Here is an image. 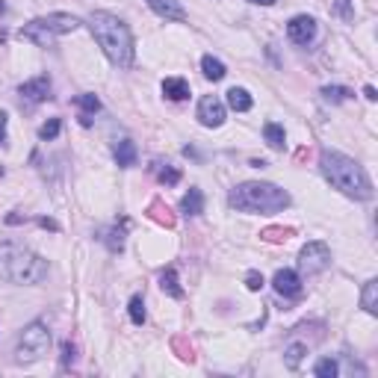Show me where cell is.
Returning <instances> with one entry per match:
<instances>
[{"label":"cell","mask_w":378,"mask_h":378,"mask_svg":"<svg viewBox=\"0 0 378 378\" xmlns=\"http://www.w3.org/2000/svg\"><path fill=\"white\" fill-rule=\"evenodd\" d=\"M71 361H74V346H71V343H65V346H62V363L69 366Z\"/></svg>","instance_id":"obj_33"},{"label":"cell","mask_w":378,"mask_h":378,"mask_svg":"<svg viewBox=\"0 0 378 378\" xmlns=\"http://www.w3.org/2000/svg\"><path fill=\"white\" fill-rule=\"evenodd\" d=\"M6 121H9V116H6V113H0V142L6 139Z\"/></svg>","instance_id":"obj_34"},{"label":"cell","mask_w":378,"mask_h":378,"mask_svg":"<svg viewBox=\"0 0 378 378\" xmlns=\"http://www.w3.org/2000/svg\"><path fill=\"white\" fill-rule=\"evenodd\" d=\"M361 307L366 314H378V281H366L363 284V293H361Z\"/></svg>","instance_id":"obj_19"},{"label":"cell","mask_w":378,"mask_h":378,"mask_svg":"<svg viewBox=\"0 0 378 378\" xmlns=\"http://www.w3.org/2000/svg\"><path fill=\"white\" fill-rule=\"evenodd\" d=\"M328 266H331V249L325 242H307L302 254H298V269L305 275H319V272H325Z\"/></svg>","instance_id":"obj_7"},{"label":"cell","mask_w":378,"mask_h":378,"mask_svg":"<svg viewBox=\"0 0 378 378\" xmlns=\"http://www.w3.org/2000/svg\"><path fill=\"white\" fill-rule=\"evenodd\" d=\"M80 27V21L74 15H65V12H53V15H44V18H33L30 24L21 27V39L33 42L36 48H51L53 42L65 33H74Z\"/></svg>","instance_id":"obj_5"},{"label":"cell","mask_w":378,"mask_h":378,"mask_svg":"<svg viewBox=\"0 0 378 378\" xmlns=\"http://www.w3.org/2000/svg\"><path fill=\"white\" fill-rule=\"evenodd\" d=\"M130 319L136 322V325L145 322V302H142V296H133L130 298Z\"/></svg>","instance_id":"obj_30"},{"label":"cell","mask_w":378,"mask_h":378,"mask_svg":"<svg viewBox=\"0 0 378 378\" xmlns=\"http://www.w3.org/2000/svg\"><path fill=\"white\" fill-rule=\"evenodd\" d=\"M113 154H116V163L121 165V169H130V165H136V145H133L130 139H121Z\"/></svg>","instance_id":"obj_17"},{"label":"cell","mask_w":378,"mask_h":378,"mask_svg":"<svg viewBox=\"0 0 378 378\" xmlns=\"http://www.w3.org/2000/svg\"><path fill=\"white\" fill-rule=\"evenodd\" d=\"M249 3H258V6H272L275 0H249Z\"/></svg>","instance_id":"obj_36"},{"label":"cell","mask_w":378,"mask_h":378,"mask_svg":"<svg viewBox=\"0 0 378 378\" xmlns=\"http://www.w3.org/2000/svg\"><path fill=\"white\" fill-rule=\"evenodd\" d=\"M263 136H266V145H269V148L284 151V145H287V133H284L281 125H275V121H269V125L263 127Z\"/></svg>","instance_id":"obj_18"},{"label":"cell","mask_w":378,"mask_h":378,"mask_svg":"<svg viewBox=\"0 0 378 378\" xmlns=\"http://www.w3.org/2000/svg\"><path fill=\"white\" fill-rule=\"evenodd\" d=\"M363 95H366V98H370V101H375V98H378V95H375V89H372V86H366V89H363Z\"/></svg>","instance_id":"obj_35"},{"label":"cell","mask_w":378,"mask_h":378,"mask_svg":"<svg viewBox=\"0 0 378 378\" xmlns=\"http://www.w3.org/2000/svg\"><path fill=\"white\" fill-rule=\"evenodd\" d=\"M101 242H104L109 251H121V249H125V231L107 228V231H101Z\"/></svg>","instance_id":"obj_24"},{"label":"cell","mask_w":378,"mask_h":378,"mask_svg":"<svg viewBox=\"0 0 378 378\" xmlns=\"http://www.w3.org/2000/svg\"><path fill=\"white\" fill-rule=\"evenodd\" d=\"M163 95L169 98V101H183V98H189V83L183 80V77H165Z\"/></svg>","instance_id":"obj_14"},{"label":"cell","mask_w":378,"mask_h":378,"mask_svg":"<svg viewBox=\"0 0 378 378\" xmlns=\"http://www.w3.org/2000/svg\"><path fill=\"white\" fill-rule=\"evenodd\" d=\"M251 104H254V101H251V95H249L242 86L228 89V107L233 109V113H249Z\"/></svg>","instance_id":"obj_15"},{"label":"cell","mask_w":378,"mask_h":378,"mask_svg":"<svg viewBox=\"0 0 378 378\" xmlns=\"http://www.w3.org/2000/svg\"><path fill=\"white\" fill-rule=\"evenodd\" d=\"M51 349V331L44 322H30L24 328V334H21L18 346H15V363H36L42 361L44 354Z\"/></svg>","instance_id":"obj_6"},{"label":"cell","mask_w":378,"mask_h":378,"mask_svg":"<svg viewBox=\"0 0 378 378\" xmlns=\"http://www.w3.org/2000/svg\"><path fill=\"white\" fill-rule=\"evenodd\" d=\"M314 375L316 378H337L340 375V366L334 358H322L316 366H314Z\"/></svg>","instance_id":"obj_25"},{"label":"cell","mask_w":378,"mask_h":378,"mask_svg":"<svg viewBox=\"0 0 378 378\" xmlns=\"http://www.w3.org/2000/svg\"><path fill=\"white\" fill-rule=\"evenodd\" d=\"M89 30H92L95 42L101 44V51L116 69H130L136 48H133V33L125 21L109 12H92L89 15Z\"/></svg>","instance_id":"obj_1"},{"label":"cell","mask_w":378,"mask_h":378,"mask_svg":"<svg viewBox=\"0 0 378 378\" xmlns=\"http://www.w3.org/2000/svg\"><path fill=\"white\" fill-rule=\"evenodd\" d=\"M228 204L240 213H281L290 207V192L266 181H246L231 189Z\"/></svg>","instance_id":"obj_3"},{"label":"cell","mask_w":378,"mask_h":378,"mask_svg":"<svg viewBox=\"0 0 378 378\" xmlns=\"http://www.w3.org/2000/svg\"><path fill=\"white\" fill-rule=\"evenodd\" d=\"M74 104L80 107V125L89 127V125H92V116L98 113V109H101V101H98L95 95L83 92V95H77V98H74Z\"/></svg>","instance_id":"obj_13"},{"label":"cell","mask_w":378,"mask_h":378,"mask_svg":"<svg viewBox=\"0 0 378 378\" xmlns=\"http://www.w3.org/2000/svg\"><path fill=\"white\" fill-rule=\"evenodd\" d=\"M322 98L331 101V104H340V101H349V98H352V89H346V86H325V89H322Z\"/></svg>","instance_id":"obj_26"},{"label":"cell","mask_w":378,"mask_h":378,"mask_svg":"<svg viewBox=\"0 0 378 378\" xmlns=\"http://www.w3.org/2000/svg\"><path fill=\"white\" fill-rule=\"evenodd\" d=\"M151 169H154V174H157V181H160V183H165V186L181 183V172H177L174 165H169V163H154Z\"/></svg>","instance_id":"obj_22"},{"label":"cell","mask_w":378,"mask_h":378,"mask_svg":"<svg viewBox=\"0 0 378 378\" xmlns=\"http://www.w3.org/2000/svg\"><path fill=\"white\" fill-rule=\"evenodd\" d=\"M287 36L296 44H310L316 39V21L310 15H296L290 24H287Z\"/></svg>","instance_id":"obj_9"},{"label":"cell","mask_w":378,"mask_h":378,"mask_svg":"<svg viewBox=\"0 0 378 378\" xmlns=\"http://www.w3.org/2000/svg\"><path fill=\"white\" fill-rule=\"evenodd\" d=\"M246 287H249L251 293H258L260 287H263V275H260V272H249V275H246Z\"/></svg>","instance_id":"obj_32"},{"label":"cell","mask_w":378,"mask_h":378,"mask_svg":"<svg viewBox=\"0 0 378 378\" xmlns=\"http://www.w3.org/2000/svg\"><path fill=\"white\" fill-rule=\"evenodd\" d=\"M60 130H62V121H60V118H51L48 125H42V127H39V139L51 142V139H57V136H60Z\"/></svg>","instance_id":"obj_28"},{"label":"cell","mask_w":378,"mask_h":378,"mask_svg":"<svg viewBox=\"0 0 378 378\" xmlns=\"http://www.w3.org/2000/svg\"><path fill=\"white\" fill-rule=\"evenodd\" d=\"M160 287H163V293H169L172 298H183V290H181V284H177V272H174V266H169V269H163V275H160Z\"/></svg>","instance_id":"obj_21"},{"label":"cell","mask_w":378,"mask_h":378,"mask_svg":"<svg viewBox=\"0 0 378 378\" xmlns=\"http://www.w3.org/2000/svg\"><path fill=\"white\" fill-rule=\"evenodd\" d=\"M260 237H263L266 242H284V240L293 237V231H290V228H266Z\"/></svg>","instance_id":"obj_29"},{"label":"cell","mask_w":378,"mask_h":378,"mask_svg":"<svg viewBox=\"0 0 378 378\" xmlns=\"http://www.w3.org/2000/svg\"><path fill=\"white\" fill-rule=\"evenodd\" d=\"M148 216H151L154 222H160V225H165V228H172V225H174L172 210L165 207L163 201H151V207H148Z\"/></svg>","instance_id":"obj_23"},{"label":"cell","mask_w":378,"mask_h":378,"mask_svg":"<svg viewBox=\"0 0 378 378\" xmlns=\"http://www.w3.org/2000/svg\"><path fill=\"white\" fill-rule=\"evenodd\" d=\"M319 169H322V174H325V181L334 189H340L343 195L354 198V201H366V198H372L370 174L363 172V165H358L352 157H346V154L325 148L322 151V157H319Z\"/></svg>","instance_id":"obj_2"},{"label":"cell","mask_w":378,"mask_h":378,"mask_svg":"<svg viewBox=\"0 0 378 378\" xmlns=\"http://www.w3.org/2000/svg\"><path fill=\"white\" fill-rule=\"evenodd\" d=\"M154 15H160L165 21H186V9L181 6V0H145Z\"/></svg>","instance_id":"obj_12"},{"label":"cell","mask_w":378,"mask_h":378,"mask_svg":"<svg viewBox=\"0 0 378 378\" xmlns=\"http://www.w3.org/2000/svg\"><path fill=\"white\" fill-rule=\"evenodd\" d=\"M181 210L186 216H198V213H204V195H201V189L192 186L189 192L183 195V201H181Z\"/></svg>","instance_id":"obj_16"},{"label":"cell","mask_w":378,"mask_h":378,"mask_svg":"<svg viewBox=\"0 0 378 378\" xmlns=\"http://www.w3.org/2000/svg\"><path fill=\"white\" fill-rule=\"evenodd\" d=\"M18 95L24 98L27 104H42V101H48V98H51V80H48V77H33V80L21 83Z\"/></svg>","instance_id":"obj_11"},{"label":"cell","mask_w":378,"mask_h":378,"mask_svg":"<svg viewBox=\"0 0 378 378\" xmlns=\"http://www.w3.org/2000/svg\"><path fill=\"white\" fill-rule=\"evenodd\" d=\"M284 354H287V366H290V370H296V366L302 363V358L307 354V346H305V343H290Z\"/></svg>","instance_id":"obj_27"},{"label":"cell","mask_w":378,"mask_h":378,"mask_svg":"<svg viewBox=\"0 0 378 378\" xmlns=\"http://www.w3.org/2000/svg\"><path fill=\"white\" fill-rule=\"evenodd\" d=\"M201 71H204V77H207V80H222V77H225L228 74V69H225V62H222V60H216V57H210V53H207V57L201 60Z\"/></svg>","instance_id":"obj_20"},{"label":"cell","mask_w":378,"mask_h":378,"mask_svg":"<svg viewBox=\"0 0 378 378\" xmlns=\"http://www.w3.org/2000/svg\"><path fill=\"white\" fill-rule=\"evenodd\" d=\"M198 121L204 127H222L225 125V104L219 101L216 95H204L198 101Z\"/></svg>","instance_id":"obj_8"},{"label":"cell","mask_w":378,"mask_h":378,"mask_svg":"<svg viewBox=\"0 0 378 378\" xmlns=\"http://www.w3.org/2000/svg\"><path fill=\"white\" fill-rule=\"evenodd\" d=\"M334 15H340L343 21H352V18H354L352 0H337V3H334Z\"/></svg>","instance_id":"obj_31"},{"label":"cell","mask_w":378,"mask_h":378,"mask_svg":"<svg viewBox=\"0 0 378 378\" xmlns=\"http://www.w3.org/2000/svg\"><path fill=\"white\" fill-rule=\"evenodd\" d=\"M272 287H275V293L284 296V298L302 296V278H298V272H293V269H278L272 278Z\"/></svg>","instance_id":"obj_10"},{"label":"cell","mask_w":378,"mask_h":378,"mask_svg":"<svg viewBox=\"0 0 378 378\" xmlns=\"http://www.w3.org/2000/svg\"><path fill=\"white\" fill-rule=\"evenodd\" d=\"M0 278L12 284H42L48 278V260L18 242L0 246Z\"/></svg>","instance_id":"obj_4"}]
</instances>
